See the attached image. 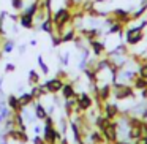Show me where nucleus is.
<instances>
[{"mask_svg":"<svg viewBox=\"0 0 147 144\" xmlns=\"http://www.w3.org/2000/svg\"><path fill=\"white\" fill-rule=\"evenodd\" d=\"M112 95L115 97L117 100H125V98H131L134 97L133 89L127 84H122V82H114L112 84Z\"/></svg>","mask_w":147,"mask_h":144,"instance_id":"1","label":"nucleus"},{"mask_svg":"<svg viewBox=\"0 0 147 144\" xmlns=\"http://www.w3.org/2000/svg\"><path fill=\"white\" fill-rule=\"evenodd\" d=\"M144 38V32L142 27H131L127 30V43L128 45H138L139 41H142Z\"/></svg>","mask_w":147,"mask_h":144,"instance_id":"2","label":"nucleus"},{"mask_svg":"<svg viewBox=\"0 0 147 144\" xmlns=\"http://www.w3.org/2000/svg\"><path fill=\"white\" fill-rule=\"evenodd\" d=\"M60 133L55 130L54 127H48L45 125V133H43V139L45 143H49V144H55L57 141H60Z\"/></svg>","mask_w":147,"mask_h":144,"instance_id":"3","label":"nucleus"},{"mask_svg":"<svg viewBox=\"0 0 147 144\" xmlns=\"http://www.w3.org/2000/svg\"><path fill=\"white\" fill-rule=\"evenodd\" d=\"M63 79L62 78H52V79H49L48 82L45 84L46 87H48V90H49V93H57V92H60L62 90V87H63Z\"/></svg>","mask_w":147,"mask_h":144,"instance_id":"4","label":"nucleus"},{"mask_svg":"<svg viewBox=\"0 0 147 144\" xmlns=\"http://www.w3.org/2000/svg\"><path fill=\"white\" fill-rule=\"evenodd\" d=\"M101 109H103V116H105L106 119H109V120H114V119L119 116V108L117 106L109 105V103H106V101L103 103Z\"/></svg>","mask_w":147,"mask_h":144,"instance_id":"5","label":"nucleus"},{"mask_svg":"<svg viewBox=\"0 0 147 144\" xmlns=\"http://www.w3.org/2000/svg\"><path fill=\"white\" fill-rule=\"evenodd\" d=\"M92 103H93V100L90 98L89 93H79L78 95V106H79V109L82 112L92 108Z\"/></svg>","mask_w":147,"mask_h":144,"instance_id":"6","label":"nucleus"},{"mask_svg":"<svg viewBox=\"0 0 147 144\" xmlns=\"http://www.w3.org/2000/svg\"><path fill=\"white\" fill-rule=\"evenodd\" d=\"M19 24L24 29H33V27H35V19H33V16H30V14H27L22 11V13L19 14Z\"/></svg>","mask_w":147,"mask_h":144,"instance_id":"7","label":"nucleus"},{"mask_svg":"<svg viewBox=\"0 0 147 144\" xmlns=\"http://www.w3.org/2000/svg\"><path fill=\"white\" fill-rule=\"evenodd\" d=\"M7 105H8V108H10V109H13V112H21V109H22V106H21V103H19V97L13 95V93L8 95Z\"/></svg>","mask_w":147,"mask_h":144,"instance_id":"8","label":"nucleus"},{"mask_svg":"<svg viewBox=\"0 0 147 144\" xmlns=\"http://www.w3.org/2000/svg\"><path fill=\"white\" fill-rule=\"evenodd\" d=\"M89 45H90V48H92V51H93V54L98 57V55H101L103 52H105V45H103L101 41H98V40H90L89 41Z\"/></svg>","mask_w":147,"mask_h":144,"instance_id":"9","label":"nucleus"},{"mask_svg":"<svg viewBox=\"0 0 147 144\" xmlns=\"http://www.w3.org/2000/svg\"><path fill=\"white\" fill-rule=\"evenodd\" d=\"M60 92L63 93V98H65V100L73 98V97H76V95H78V93L74 92V87H73V84H71V82H65Z\"/></svg>","mask_w":147,"mask_h":144,"instance_id":"10","label":"nucleus"},{"mask_svg":"<svg viewBox=\"0 0 147 144\" xmlns=\"http://www.w3.org/2000/svg\"><path fill=\"white\" fill-rule=\"evenodd\" d=\"M40 29H41L43 32L49 33V35L54 33V22H52V18H46V19L40 24Z\"/></svg>","mask_w":147,"mask_h":144,"instance_id":"11","label":"nucleus"},{"mask_svg":"<svg viewBox=\"0 0 147 144\" xmlns=\"http://www.w3.org/2000/svg\"><path fill=\"white\" fill-rule=\"evenodd\" d=\"M48 111L45 109V106L41 105V103H35V117H38L40 120H45L46 117H48Z\"/></svg>","mask_w":147,"mask_h":144,"instance_id":"12","label":"nucleus"},{"mask_svg":"<svg viewBox=\"0 0 147 144\" xmlns=\"http://www.w3.org/2000/svg\"><path fill=\"white\" fill-rule=\"evenodd\" d=\"M33 101H35V98H33V95L30 92H24L22 95L19 97V103H21L22 108H24V106H29L30 103H33Z\"/></svg>","mask_w":147,"mask_h":144,"instance_id":"13","label":"nucleus"},{"mask_svg":"<svg viewBox=\"0 0 147 144\" xmlns=\"http://www.w3.org/2000/svg\"><path fill=\"white\" fill-rule=\"evenodd\" d=\"M133 87H134V89H141V90L147 89V79L138 74V76L133 79Z\"/></svg>","mask_w":147,"mask_h":144,"instance_id":"14","label":"nucleus"},{"mask_svg":"<svg viewBox=\"0 0 147 144\" xmlns=\"http://www.w3.org/2000/svg\"><path fill=\"white\" fill-rule=\"evenodd\" d=\"M14 48H16V43L11 41V40H7V41L2 45V52H13Z\"/></svg>","mask_w":147,"mask_h":144,"instance_id":"15","label":"nucleus"},{"mask_svg":"<svg viewBox=\"0 0 147 144\" xmlns=\"http://www.w3.org/2000/svg\"><path fill=\"white\" fill-rule=\"evenodd\" d=\"M40 82V74L36 73L35 70H32L29 73V84H32V86H36V84Z\"/></svg>","mask_w":147,"mask_h":144,"instance_id":"16","label":"nucleus"},{"mask_svg":"<svg viewBox=\"0 0 147 144\" xmlns=\"http://www.w3.org/2000/svg\"><path fill=\"white\" fill-rule=\"evenodd\" d=\"M138 74L147 79V62H142V64L139 65V68H138Z\"/></svg>","mask_w":147,"mask_h":144,"instance_id":"17","label":"nucleus"},{"mask_svg":"<svg viewBox=\"0 0 147 144\" xmlns=\"http://www.w3.org/2000/svg\"><path fill=\"white\" fill-rule=\"evenodd\" d=\"M38 65H40V68H41V71H43L45 74H48V73H49V68H48V65L45 64V60H43L41 55H38Z\"/></svg>","mask_w":147,"mask_h":144,"instance_id":"18","label":"nucleus"},{"mask_svg":"<svg viewBox=\"0 0 147 144\" xmlns=\"http://www.w3.org/2000/svg\"><path fill=\"white\" fill-rule=\"evenodd\" d=\"M11 7L14 8V10H22L24 8V0H11Z\"/></svg>","mask_w":147,"mask_h":144,"instance_id":"19","label":"nucleus"},{"mask_svg":"<svg viewBox=\"0 0 147 144\" xmlns=\"http://www.w3.org/2000/svg\"><path fill=\"white\" fill-rule=\"evenodd\" d=\"M16 70V65L14 64H7V67H5V71L7 73H11V71H14Z\"/></svg>","mask_w":147,"mask_h":144,"instance_id":"20","label":"nucleus"},{"mask_svg":"<svg viewBox=\"0 0 147 144\" xmlns=\"http://www.w3.org/2000/svg\"><path fill=\"white\" fill-rule=\"evenodd\" d=\"M33 143H35V144H46L45 139H43V138H40V136H35V138H33Z\"/></svg>","mask_w":147,"mask_h":144,"instance_id":"21","label":"nucleus"},{"mask_svg":"<svg viewBox=\"0 0 147 144\" xmlns=\"http://www.w3.org/2000/svg\"><path fill=\"white\" fill-rule=\"evenodd\" d=\"M134 144H147V136H144V138H139V139H138Z\"/></svg>","mask_w":147,"mask_h":144,"instance_id":"22","label":"nucleus"},{"mask_svg":"<svg viewBox=\"0 0 147 144\" xmlns=\"http://www.w3.org/2000/svg\"><path fill=\"white\" fill-rule=\"evenodd\" d=\"M26 48H27V45H22V46H19V52H24V51H26Z\"/></svg>","mask_w":147,"mask_h":144,"instance_id":"23","label":"nucleus"},{"mask_svg":"<svg viewBox=\"0 0 147 144\" xmlns=\"http://www.w3.org/2000/svg\"><path fill=\"white\" fill-rule=\"evenodd\" d=\"M3 120H5V117H3L2 114H0V122H3Z\"/></svg>","mask_w":147,"mask_h":144,"instance_id":"24","label":"nucleus"}]
</instances>
